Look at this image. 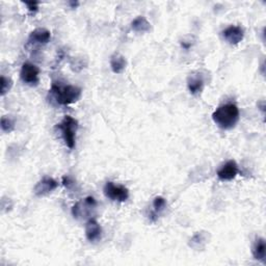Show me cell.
I'll return each instance as SVG.
<instances>
[{
  "instance_id": "obj_1",
  "label": "cell",
  "mask_w": 266,
  "mask_h": 266,
  "mask_svg": "<svg viewBox=\"0 0 266 266\" xmlns=\"http://www.w3.org/2000/svg\"><path fill=\"white\" fill-rule=\"evenodd\" d=\"M240 118L239 110L237 105L233 103H227L220 105L219 109L212 113V120L220 129L230 130L238 123Z\"/></svg>"
},
{
  "instance_id": "obj_2",
  "label": "cell",
  "mask_w": 266,
  "mask_h": 266,
  "mask_svg": "<svg viewBox=\"0 0 266 266\" xmlns=\"http://www.w3.org/2000/svg\"><path fill=\"white\" fill-rule=\"evenodd\" d=\"M57 104L67 106L77 102L81 97L82 91L76 85L61 84L53 82L49 91Z\"/></svg>"
},
{
  "instance_id": "obj_3",
  "label": "cell",
  "mask_w": 266,
  "mask_h": 266,
  "mask_svg": "<svg viewBox=\"0 0 266 266\" xmlns=\"http://www.w3.org/2000/svg\"><path fill=\"white\" fill-rule=\"evenodd\" d=\"M59 129L62 131L63 140L69 149H74L76 141V132L78 129V122L71 116H66L59 124Z\"/></svg>"
},
{
  "instance_id": "obj_4",
  "label": "cell",
  "mask_w": 266,
  "mask_h": 266,
  "mask_svg": "<svg viewBox=\"0 0 266 266\" xmlns=\"http://www.w3.org/2000/svg\"><path fill=\"white\" fill-rule=\"evenodd\" d=\"M103 192L107 199L117 202H126L129 198V190L123 185L114 184L111 181L106 182Z\"/></svg>"
},
{
  "instance_id": "obj_5",
  "label": "cell",
  "mask_w": 266,
  "mask_h": 266,
  "mask_svg": "<svg viewBox=\"0 0 266 266\" xmlns=\"http://www.w3.org/2000/svg\"><path fill=\"white\" fill-rule=\"evenodd\" d=\"M96 206V200L93 197H88L81 201V202H78L73 206V208H72V214L77 219L86 218Z\"/></svg>"
},
{
  "instance_id": "obj_6",
  "label": "cell",
  "mask_w": 266,
  "mask_h": 266,
  "mask_svg": "<svg viewBox=\"0 0 266 266\" xmlns=\"http://www.w3.org/2000/svg\"><path fill=\"white\" fill-rule=\"evenodd\" d=\"M40 69L33 63H25L20 71V77L22 81L30 85H37L40 81Z\"/></svg>"
},
{
  "instance_id": "obj_7",
  "label": "cell",
  "mask_w": 266,
  "mask_h": 266,
  "mask_svg": "<svg viewBox=\"0 0 266 266\" xmlns=\"http://www.w3.org/2000/svg\"><path fill=\"white\" fill-rule=\"evenodd\" d=\"M59 188V182L51 177H44L35 184L34 186V195L37 197H45L48 196Z\"/></svg>"
},
{
  "instance_id": "obj_8",
  "label": "cell",
  "mask_w": 266,
  "mask_h": 266,
  "mask_svg": "<svg viewBox=\"0 0 266 266\" xmlns=\"http://www.w3.org/2000/svg\"><path fill=\"white\" fill-rule=\"evenodd\" d=\"M239 169L235 160H229L218 170V177L221 181H231L238 175Z\"/></svg>"
},
{
  "instance_id": "obj_9",
  "label": "cell",
  "mask_w": 266,
  "mask_h": 266,
  "mask_svg": "<svg viewBox=\"0 0 266 266\" xmlns=\"http://www.w3.org/2000/svg\"><path fill=\"white\" fill-rule=\"evenodd\" d=\"M222 38L229 43L230 45H237L243 40L244 38V31L240 26L231 25L227 27L226 30L222 31L221 32Z\"/></svg>"
},
{
  "instance_id": "obj_10",
  "label": "cell",
  "mask_w": 266,
  "mask_h": 266,
  "mask_svg": "<svg viewBox=\"0 0 266 266\" xmlns=\"http://www.w3.org/2000/svg\"><path fill=\"white\" fill-rule=\"evenodd\" d=\"M85 236L89 241L96 242L101 239L102 228L95 219H91L85 225Z\"/></svg>"
},
{
  "instance_id": "obj_11",
  "label": "cell",
  "mask_w": 266,
  "mask_h": 266,
  "mask_svg": "<svg viewBox=\"0 0 266 266\" xmlns=\"http://www.w3.org/2000/svg\"><path fill=\"white\" fill-rule=\"evenodd\" d=\"M51 39V33L46 28H37L28 38V44H47Z\"/></svg>"
},
{
  "instance_id": "obj_12",
  "label": "cell",
  "mask_w": 266,
  "mask_h": 266,
  "mask_svg": "<svg viewBox=\"0 0 266 266\" xmlns=\"http://www.w3.org/2000/svg\"><path fill=\"white\" fill-rule=\"evenodd\" d=\"M251 253H253V257L256 260L262 262L263 264L266 263V242L264 238H258L255 241Z\"/></svg>"
},
{
  "instance_id": "obj_13",
  "label": "cell",
  "mask_w": 266,
  "mask_h": 266,
  "mask_svg": "<svg viewBox=\"0 0 266 266\" xmlns=\"http://www.w3.org/2000/svg\"><path fill=\"white\" fill-rule=\"evenodd\" d=\"M127 66V61L125 57L120 53H114L110 57V68L113 73L121 74L123 73Z\"/></svg>"
},
{
  "instance_id": "obj_14",
  "label": "cell",
  "mask_w": 266,
  "mask_h": 266,
  "mask_svg": "<svg viewBox=\"0 0 266 266\" xmlns=\"http://www.w3.org/2000/svg\"><path fill=\"white\" fill-rule=\"evenodd\" d=\"M188 88L192 95H199L204 88V80L202 76L200 75H191L188 77Z\"/></svg>"
},
{
  "instance_id": "obj_15",
  "label": "cell",
  "mask_w": 266,
  "mask_h": 266,
  "mask_svg": "<svg viewBox=\"0 0 266 266\" xmlns=\"http://www.w3.org/2000/svg\"><path fill=\"white\" fill-rule=\"evenodd\" d=\"M131 30L135 32H148L151 30V24L149 21L142 16L136 17L131 22Z\"/></svg>"
},
{
  "instance_id": "obj_16",
  "label": "cell",
  "mask_w": 266,
  "mask_h": 266,
  "mask_svg": "<svg viewBox=\"0 0 266 266\" xmlns=\"http://www.w3.org/2000/svg\"><path fill=\"white\" fill-rule=\"evenodd\" d=\"M167 208V200L162 197H156L153 200V211L150 214V219L156 221L159 215Z\"/></svg>"
},
{
  "instance_id": "obj_17",
  "label": "cell",
  "mask_w": 266,
  "mask_h": 266,
  "mask_svg": "<svg viewBox=\"0 0 266 266\" xmlns=\"http://www.w3.org/2000/svg\"><path fill=\"white\" fill-rule=\"evenodd\" d=\"M207 241H208V238H207L206 232H198L193 235V237L190 239L189 246L197 250L203 249L205 247V244L207 243Z\"/></svg>"
},
{
  "instance_id": "obj_18",
  "label": "cell",
  "mask_w": 266,
  "mask_h": 266,
  "mask_svg": "<svg viewBox=\"0 0 266 266\" xmlns=\"http://www.w3.org/2000/svg\"><path fill=\"white\" fill-rule=\"evenodd\" d=\"M15 129V121L9 117L1 118V130L5 133H11Z\"/></svg>"
},
{
  "instance_id": "obj_19",
  "label": "cell",
  "mask_w": 266,
  "mask_h": 266,
  "mask_svg": "<svg viewBox=\"0 0 266 266\" xmlns=\"http://www.w3.org/2000/svg\"><path fill=\"white\" fill-rule=\"evenodd\" d=\"M12 86H13V81L11 79L2 75L1 80H0V94H1V96H4L6 93L12 89Z\"/></svg>"
},
{
  "instance_id": "obj_20",
  "label": "cell",
  "mask_w": 266,
  "mask_h": 266,
  "mask_svg": "<svg viewBox=\"0 0 266 266\" xmlns=\"http://www.w3.org/2000/svg\"><path fill=\"white\" fill-rule=\"evenodd\" d=\"M63 186L66 188L71 189L75 185V182H74L73 179H72L70 176H63Z\"/></svg>"
},
{
  "instance_id": "obj_21",
  "label": "cell",
  "mask_w": 266,
  "mask_h": 266,
  "mask_svg": "<svg viewBox=\"0 0 266 266\" xmlns=\"http://www.w3.org/2000/svg\"><path fill=\"white\" fill-rule=\"evenodd\" d=\"M24 4L27 6L28 11L31 13H37L39 10V2L37 1H25Z\"/></svg>"
},
{
  "instance_id": "obj_22",
  "label": "cell",
  "mask_w": 266,
  "mask_h": 266,
  "mask_svg": "<svg viewBox=\"0 0 266 266\" xmlns=\"http://www.w3.org/2000/svg\"><path fill=\"white\" fill-rule=\"evenodd\" d=\"M69 4H70V6H71V9H76L77 6L79 5V2H78V1H70Z\"/></svg>"
}]
</instances>
